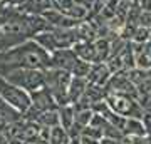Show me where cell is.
I'll list each match as a JSON object with an SVG mask.
<instances>
[{"label":"cell","instance_id":"obj_1","mask_svg":"<svg viewBox=\"0 0 151 144\" xmlns=\"http://www.w3.org/2000/svg\"><path fill=\"white\" fill-rule=\"evenodd\" d=\"M52 27L39 14H24L0 5V50H7L34 39Z\"/></svg>","mask_w":151,"mask_h":144},{"label":"cell","instance_id":"obj_2","mask_svg":"<svg viewBox=\"0 0 151 144\" xmlns=\"http://www.w3.org/2000/svg\"><path fill=\"white\" fill-rule=\"evenodd\" d=\"M32 67V69H49L50 67V52L39 45L34 39L25 40L7 50H0V75L9 74L14 69Z\"/></svg>","mask_w":151,"mask_h":144},{"label":"cell","instance_id":"obj_3","mask_svg":"<svg viewBox=\"0 0 151 144\" xmlns=\"http://www.w3.org/2000/svg\"><path fill=\"white\" fill-rule=\"evenodd\" d=\"M34 40L42 45L47 52H54V50H59V49H72L76 44L79 42V34H77V25L72 27V29H49V30H44V32L37 34Z\"/></svg>","mask_w":151,"mask_h":144},{"label":"cell","instance_id":"obj_4","mask_svg":"<svg viewBox=\"0 0 151 144\" xmlns=\"http://www.w3.org/2000/svg\"><path fill=\"white\" fill-rule=\"evenodd\" d=\"M44 75H45V89L52 94L57 106L60 107V106H65V104H70L69 96H67V89H69L72 74L62 69L49 67V69L44 70Z\"/></svg>","mask_w":151,"mask_h":144},{"label":"cell","instance_id":"obj_5","mask_svg":"<svg viewBox=\"0 0 151 144\" xmlns=\"http://www.w3.org/2000/svg\"><path fill=\"white\" fill-rule=\"evenodd\" d=\"M5 77L9 82L15 84L17 87H20L24 91L35 92L39 89L45 87V75H44L42 69H32V67H20V69H14L9 74L2 75Z\"/></svg>","mask_w":151,"mask_h":144},{"label":"cell","instance_id":"obj_6","mask_svg":"<svg viewBox=\"0 0 151 144\" xmlns=\"http://www.w3.org/2000/svg\"><path fill=\"white\" fill-rule=\"evenodd\" d=\"M0 97L5 102H9L14 109L24 114L27 111L30 104H32V99H30V94L27 91H24L20 87H17L15 84H12L5 77L0 75Z\"/></svg>","mask_w":151,"mask_h":144},{"label":"cell","instance_id":"obj_7","mask_svg":"<svg viewBox=\"0 0 151 144\" xmlns=\"http://www.w3.org/2000/svg\"><path fill=\"white\" fill-rule=\"evenodd\" d=\"M104 101L108 102L111 111L116 114L123 116V117H141V109L128 94H121V92H108L104 96Z\"/></svg>","mask_w":151,"mask_h":144},{"label":"cell","instance_id":"obj_8","mask_svg":"<svg viewBox=\"0 0 151 144\" xmlns=\"http://www.w3.org/2000/svg\"><path fill=\"white\" fill-rule=\"evenodd\" d=\"M4 5L10 7L14 10L24 12V14H39V15L52 9L50 0H5Z\"/></svg>","mask_w":151,"mask_h":144},{"label":"cell","instance_id":"obj_9","mask_svg":"<svg viewBox=\"0 0 151 144\" xmlns=\"http://www.w3.org/2000/svg\"><path fill=\"white\" fill-rule=\"evenodd\" d=\"M52 9L60 14H65L69 17H74L77 20H86L89 12L84 9L82 5H79L76 0H50Z\"/></svg>","mask_w":151,"mask_h":144},{"label":"cell","instance_id":"obj_10","mask_svg":"<svg viewBox=\"0 0 151 144\" xmlns=\"http://www.w3.org/2000/svg\"><path fill=\"white\" fill-rule=\"evenodd\" d=\"M76 60H77V55L74 49H59L50 54V67L67 70V72L72 70Z\"/></svg>","mask_w":151,"mask_h":144},{"label":"cell","instance_id":"obj_11","mask_svg":"<svg viewBox=\"0 0 151 144\" xmlns=\"http://www.w3.org/2000/svg\"><path fill=\"white\" fill-rule=\"evenodd\" d=\"M40 15L47 20L49 25L55 27V29H72V27L79 25V22H81V20H77V19H74V17L60 14V12L54 10V9H49V10L42 12Z\"/></svg>","mask_w":151,"mask_h":144},{"label":"cell","instance_id":"obj_12","mask_svg":"<svg viewBox=\"0 0 151 144\" xmlns=\"http://www.w3.org/2000/svg\"><path fill=\"white\" fill-rule=\"evenodd\" d=\"M109 77H111V70L106 65V62H99V64L91 65V70H89V75H87V82L104 87V85L108 84Z\"/></svg>","mask_w":151,"mask_h":144},{"label":"cell","instance_id":"obj_13","mask_svg":"<svg viewBox=\"0 0 151 144\" xmlns=\"http://www.w3.org/2000/svg\"><path fill=\"white\" fill-rule=\"evenodd\" d=\"M134 55H136V65L139 69H150L151 67V40L145 44H134Z\"/></svg>","mask_w":151,"mask_h":144},{"label":"cell","instance_id":"obj_14","mask_svg":"<svg viewBox=\"0 0 151 144\" xmlns=\"http://www.w3.org/2000/svg\"><path fill=\"white\" fill-rule=\"evenodd\" d=\"M87 84H89V82H87V77H76V75H72L69 89H67V96H69L70 104H74V102H77L81 99L82 94H84L86 89H87Z\"/></svg>","mask_w":151,"mask_h":144},{"label":"cell","instance_id":"obj_15","mask_svg":"<svg viewBox=\"0 0 151 144\" xmlns=\"http://www.w3.org/2000/svg\"><path fill=\"white\" fill-rule=\"evenodd\" d=\"M0 119L5 121V123H9V124L17 123V121L22 119V114L17 111V109H14L9 102H5L2 97H0Z\"/></svg>","mask_w":151,"mask_h":144},{"label":"cell","instance_id":"obj_16","mask_svg":"<svg viewBox=\"0 0 151 144\" xmlns=\"http://www.w3.org/2000/svg\"><path fill=\"white\" fill-rule=\"evenodd\" d=\"M42 128H54V126H59L60 119H59V109H50V111L40 112L35 119Z\"/></svg>","mask_w":151,"mask_h":144},{"label":"cell","instance_id":"obj_17","mask_svg":"<svg viewBox=\"0 0 151 144\" xmlns=\"http://www.w3.org/2000/svg\"><path fill=\"white\" fill-rule=\"evenodd\" d=\"M76 117V109L72 104H65V106L59 107V119H60V126L64 129H69L74 124Z\"/></svg>","mask_w":151,"mask_h":144},{"label":"cell","instance_id":"obj_18","mask_svg":"<svg viewBox=\"0 0 151 144\" xmlns=\"http://www.w3.org/2000/svg\"><path fill=\"white\" fill-rule=\"evenodd\" d=\"M70 141V136L67 133V129L62 126H54L50 128V136H49V144H67Z\"/></svg>","mask_w":151,"mask_h":144},{"label":"cell","instance_id":"obj_19","mask_svg":"<svg viewBox=\"0 0 151 144\" xmlns=\"http://www.w3.org/2000/svg\"><path fill=\"white\" fill-rule=\"evenodd\" d=\"M91 65L92 64H89V62H86V60H82L77 57L74 67L70 70V74L76 75V77H87L89 75V70H91Z\"/></svg>","mask_w":151,"mask_h":144},{"label":"cell","instance_id":"obj_20","mask_svg":"<svg viewBox=\"0 0 151 144\" xmlns=\"http://www.w3.org/2000/svg\"><path fill=\"white\" fill-rule=\"evenodd\" d=\"M9 144H27V143L22 141V139H19V138H10L9 139Z\"/></svg>","mask_w":151,"mask_h":144},{"label":"cell","instance_id":"obj_21","mask_svg":"<svg viewBox=\"0 0 151 144\" xmlns=\"http://www.w3.org/2000/svg\"><path fill=\"white\" fill-rule=\"evenodd\" d=\"M0 144H9V138L4 133H0Z\"/></svg>","mask_w":151,"mask_h":144},{"label":"cell","instance_id":"obj_22","mask_svg":"<svg viewBox=\"0 0 151 144\" xmlns=\"http://www.w3.org/2000/svg\"><path fill=\"white\" fill-rule=\"evenodd\" d=\"M5 4V0H0V5H4Z\"/></svg>","mask_w":151,"mask_h":144}]
</instances>
